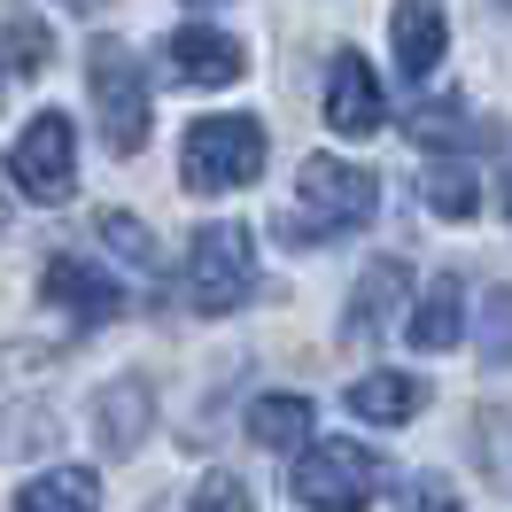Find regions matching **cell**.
I'll return each mask as SVG.
<instances>
[{"instance_id":"obj_19","label":"cell","mask_w":512,"mask_h":512,"mask_svg":"<svg viewBox=\"0 0 512 512\" xmlns=\"http://www.w3.org/2000/svg\"><path fill=\"white\" fill-rule=\"evenodd\" d=\"M419 194H427V210H435V218H474V202H481V187H474V171H466V163H435V171L419 179Z\"/></svg>"},{"instance_id":"obj_23","label":"cell","mask_w":512,"mask_h":512,"mask_svg":"<svg viewBox=\"0 0 512 512\" xmlns=\"http://www.w3.org/2000/svg\"><path fill=\"white\" fill-rule=\"evenodd\" d=\"M396 512H466V505H458V489H450L443 474H419L412 489L396 497Z\"/></svg>"},{"instance_id":"obj_10","label":"cell","mask_w":512,"mask_h":512,"mask_svg":"<svg viewBox=\"0 0 512 512\" xmlns=\"http://www.w3.org/2000/svg\"><path fill=\"white\" fill-rule=\"evenodd\" d=\"M404 295H412V264H404V256H373V264L357 272V288H350L342 334H350V342H373V334L404 311Z\"/></svg>"},{"instance_id":"obj_17","label":"cell","mask_w":512,"mask_h":512,"mask_svg":"<svg viewBox=\"0 0 512 512\" xmlns=\"http://www.w3.org/2000/svg\"><path fill=\"white\" fill-rule=\"evenodd\" d=\"M311 396H256L249 404V443L256 450H303V435H311Z\"/></svg>"},{"instance_id":"obj_2","label":"cell","mask_w":512,"mask_h":512,"mask_svg":"<svg viewBox=\"0 0 512 512\" xmlns=\"http://www.w3.org/2000/svg\"><path fill=\"white\" fill-rule=\"evenodd\" d=\"M264 125L256 117H241V109H218V117H194L187 140H179V179H187L194 194H233L249 187L256 171H264Z\"/></svg>"},{"instance_id":"obj_3","label":"cell","mask_w":512,"mask_h":512,"mask_svg":"<svg viewBox=\"0 0 512 512\" xmlns=\"http://www.w3.org/2000/svg\"><path fill=\"white\" fill-rule=\"evenodd\" d=\"M256 295V233L249 225H202L187 249V311H202V319H233L241 303Z\"/></svg>"},{"instance_id":"obj_12","label":"cell","mask_w":512,"mask_h":512,"mask_svg":"<svg viewBox=\"0 0 512 512\" xmlns=\"http://www.w3.org/2000/svg\"><path fill=\"white\" fill-rule=\"evenodd\" d=\"M404 140H419V148H497V125H481L474 109L458 94H427V101H412V117H404Z\"/></svg>"},{"instance_id":"obj_21","label":"cell","mask_w":512,"mask_h":512,"mask_svg":"<svg viewBox=\"0 0 512 512\" xmlns=\"http://www.w3.org/2000/svg\"><path fill=\"white\" fill-rule=\"evenodd\" d=\"M481 365H512V288H497L481 303Z\"/></svg>"},{"instance_id":"obj_20","label":"cell","mask_w":512,"mask_h":512,"mask_svg":"<svg viewBox=\"0 0 512 512\" xmlns=\"http://www.w3.org/2000/svg\"><path fill=\"white\" fill-rule=\"evenodd\" d=\"M94 233L109 241V256H117V264H140V272H156V241H148V225L132 218V210H101Z\"/></svg>"},{"instance_id":"obj_15","label":"cell","mask_w":512,"mask_h":512,"mask_svg":"<svg viewBox=\"0 0 512 512\" xmlns=\"http://www.w3.org/2000/svg\"><path fill=\"white\" fill-rule=\"evenodd\" d=\"M404 334H412V350H450V342L466 334V280H458V272H435L427 295L412 303V326H404Z\"/></svg>"},{"instance_id":"obj_13","label":"cell","mask_w":512,"mask_h":512,"mask_svg":"<svg viewBox=\"0 0 512 512\" xmlns=\"http://www.w3.org/2000/svg\"><path fill=\"white\" fill-rule=\"evenodd\" d=\"M388 39H396V70L404 78H427V70L450 55V16L443 8H388Z\"/></svg>"},{"instance_id":"obj_11","label":"cell","mask_w":512,"mask_h":512,"mask_svg":"<svg viewBox=\"0 0 512 512\" xmlns=\"http://www.w3.org/2000/svg\"><path fill=\"white\" fill-rule=\"evenodd\" d=\"M148 419H156V388L140 381V373H125V381H109L94 396V443L109 458H132L140 435H148Z\"/></svg>"},{"instance_id":"obj_14","label":"cell","mask_w":512,"mask_h":512,"mask_svg":"<svg viewBox=\"0 0 512 512\" xmlns=\"http://www.w3.org/2000/svg\"><path fill=\"white\" fill-rule=\"evenodd\" d=\"M350 412L365 427H404L427 412V381L419 373H365V381H350Z\"/></svg>"},{"instance_id":"obj_5","label":"cell","mask_w":512,"mask_h":512,"mask_svg":"<svg viewBox=\"0 0 512 512\" xmlns=\"http://www.w3.org/2000/svg\"><path fill=\"white\" fill-rule=\"evenodd\" d=\"M86 94H94L109 156H140L156 117H148V70H140V55H132L125 39H101L94 55H86Z\"/></svg>"},{"instance_id":"obj_9","label":"cell","mask_w":512,"mask_h":512,"mask_svg":"<svg viewBox=\"0 0 512 512\" xmlns=\"http://www.w3.org/2000/svg\"><path fill=\"white\" fill-rule=\"evenodd\" d=\"M381 117H388V94H381V78H373V63L357 47H342L326 63V125L342 132V140H365V132H381Z\"/></svg>"},{"instance_id":"obj_18","label":"cell","mask_w":512,"mask_h":512,"mask_svg":"<svg viewBox=\"0 0 512 512\" xmlns=\"http://www.w3.org/2000/svg\"><path fill=\"white\" fill-rule=\"evenodd\" d=\"M0 47H8L0 63L16 70V78H39V70H47V55H55V47H47V24H39L32 8H24V16H0Z\"/></svg>"},{"instance_id":"obj_1","label":"cell","mask_w":512,"mask_h":512,"mask_svg":"<svg viewBox=\"0 0 512 512\" xmlns=\"http://www.w3.org/2000/svg\"><path fill=\"white\" fill-rule=\"evenodd\" d=\"M381 210V179L365 171V163H334V156H311L303 163V179H295V249H311L326 233H357V225H373Z\"/></svg>"},{"instance_id":"obj_8","label":"cell","mask_w":512,"mask_h":512,"mask_svg":"<svg viewBox=\"0 0 512 512\" xmlns=\"http://www.w3.org/2000/svg\"><path fill=\"white\" fill-rule=\"evenodd\" d=\"M163 55H171V78H179V86H241V78H249V47L225 32V24H210V16H187Z\"/></svg>"},{"instance_id":"obj_16","label":"cell","mask_w":512,"mask_h":512,"mask_svg":"<svg viewBox=\"0 0 512 512\" xmlns=\"http://www.w3.org/2000/svg\"><path fill=\"white\" fill-rule=\"evenodd\" d=\"M8 512H101V481L86 466H47L16 489V505Z\"/></svg>"},{"instance_id":"obj_6","label":"cell","mask_w":512,"mask_h":512,"mask_svg":"<svg viewBox=\"0 0 512 512\" xmlns=\"http://www.w3.org/2000/svg\"><path fill=\"white\" fill-rule=\"evenodd\" d=\"M8 187L24 194V202H39V210L70 202V187H78V125H70L63 109H39L32 125L16 132V148H8Z\"/></svg>"},{"instance_id":"obj_22","label":"cell","mask_w":512,"mask_h":512,"mask_svg":"<svg viewBox=\"0 0 512 512\" xmlns=\"http://www.w3.org/2000/svg\"><path fill=\"white\" fill-rule=\"evenodd\" d=\"M187 512H256V497H249V481H233V474H202Z\"/></svg>"},{"instance_id":"obj_24","label":"cell","mask_w":512,"mask_h":512,"mask_svg":"<svg viewBox=\"0 0 512 512\" xmlns=\"http://www.w3.org/2000/svg\"><path fill=\"white\" fill-rule=\"evenodd\" d=\"M505 218H512V171H505Z\"/></svg>"},{"instance_id":"obj_7","label":"cell","mask_w":512,"mask_h":512,"mask_svg":"<svg viewBox=\"0 0 512 512\" xmlns=\"http://www.w3.org/2000/svg\"><path fill=\"white\" fill-rule=\"evenodd\" d=\"M39 295H47V303H55V311H63L78 334H86V326L125 319V288L101 272L94 256H70V249H63V256H47V272H39Z\"/></svg>"},{"instance_id":"obj_4","label":"cell","mask_w":512,"mask_h":512,"mask_svg":"<svg viewBox=\"0 0 512 512\" xmlns=\"http://www.w3.org/2000/svg\"><path fill=\"white\" fill-rule=\"evenodd\" d=\"M288 489L311 512H365L388 489V458H381V450H365V443L326 435V443L295 450V481H288Z\"/></svg>"}]
</instances>
